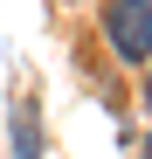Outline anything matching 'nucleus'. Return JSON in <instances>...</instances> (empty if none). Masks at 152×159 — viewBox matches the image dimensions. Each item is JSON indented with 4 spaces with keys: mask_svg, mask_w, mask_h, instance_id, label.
Instances as JSON below:
<instances>
[{
    "mask_svg": "<svg viewBox=\"0 0 152 159\" xmlns=\"http://www.w3.org/2000/svg\"><path fill=\"white\" fill-rule=\"evenodd\" d=\"M104 35H111V48L124 62H152V0H111Z\"/></svg>",
    "mask_w": 152,
    "mask_h": 159,
    "instance_id": "obj_1",
    "label": "nucleus"
},
{
    "mask_svg": "<svg viewBox=\"0 0 152 159\" xmlns=\"http://www.w3.org/2000/svg\"><path fill=\"white\" fill-rule=\"evenodd\" d=\"M7 139H14V159H42V111L28 97L14 104V118H7Z\"/></svg>",
    "mask_w": 152,
    "mask_h": 159,
    "instance_id": "obj_2",
    "label": "nucleus"
},
{
    "mask_svg": "<svg viewBox=\"0 0 152 159\" xmlns=\"http://www.w3.org/2000/svg\"><path fill=\"white\" fill-rule=\"evenodd\" d=\"M145 159H152V139H145Z\"/></svg>",
    "mask_w": 152,
    "mask_h": 159,
    "instance_id": "obj_3",
    "label": "nucleus"
},
{
    "mask_svg": "<svg viewBox=\"0 0 152 159\" xmlns=\"http://www.w3.org/2000/svg\"><path fill=\"white\" fill-rule=\"evenodd\" d=\"M145 104H152V83H145Z\"/></svg>",
    "mask_w": 152,
    "mask_h": 159,
    "instance_id": "obj_4",
    "label": "nucleus"
}]
</instances>
